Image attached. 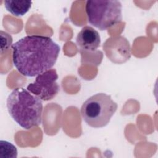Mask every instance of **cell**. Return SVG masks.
<instances>
[{"instance_id":"1","label":"cell","mask_w":158,"mask_h":158,"mask_svg":"<svg viewBox=\"0 0 158 158\" xmlns=\"http://www.w3.org/2000/svg\"><path fill=\"white\" fill-rule=\"evenodd\" d=\"M12 62L22 75L33 77L51 69L58 58L60 46L50 37L28 35L12 46Z\"/></svg>"},{"instance_id":"2","label":"cell","mask_w":158,"mask_h":158,"mask_svg":"<svg viewBox=\"0 0 158 158\" xmlns=\"http://www.w3.org/2000/svg\"><path fill=\"white\" fill-rule=\"evenodd\" d=\"M7 108L13 120L23 128L29 130L41 123V100L23 88H16L10 93Z\"/></svg>"},{"instance_id":"3","label":"cell","mask_w":158,"mask_h":158,"mask_svg":"<svg viewBox=\"0 0 158 158\" xmlns=\"http://www.w3.org/2000/svg\"><path fill=\"white\" fill-rule=\"evenodd\" d=\"M117 107V104L110 95L103 93H97L83 102L81 107V115L89 126L101 128L109 123Z\"/></svg>"},{"instance_id":"4","label":"cell","mask_w":158,"mask_h":158,"mask_svg":"<svg viewBox=\"0 0 158 158\" xmlns=\"http://www.w3.org/2000/svg\"><path fill=\"white\" fill-rule=\"evenodd\" d=\"M89 23L105 30L122 21V4L116 0L87 1L85 6Z\"/></svg>"},{"instance_id":"5","label":"cell","mask_w":158,"mask_h":158,"mask_svg":"<svg viewBox=\"0 0 158 158\" xmlns=\"http://www.w3.org/2000/svg\"><path fill=\"white\" fill-rule=\"evenodd\" d=\"M57 79L56 70L51 69L37 75L34 82L28 84L27 89L41 101H49L59 91V86L56 81Z\"/></svg>"},{"instance_id":"6","label":"cell","mask_w":158,"mask_h":158,"mask_svg":"<svg viewBox=\"0 0 158 158\" xmlns=\"http://www.w3.org/2000/svg\"><path fill=\"white\" fill-rule=\"evenodd\" d=\"M76 43L78 47L83 51L94 52L100 45V35L93 27L85 26L78 33Z\"/></svg>"},{"instance_id":"7","label":"cell","mask_w":158,"mask_h":158,"mask_svg":"<svg viewBox=\"0 0 158 158\" xmlns=\"http://www.w3.org/2000/svg\"><path fill=\"white\" fill-rule=\"evenodd\" d=\"M4 3L6 10L16 17L25 15L32 4L31 1L27 0H6Z\"/></svg>"},{"instance_id":"8","label":"cell","mask_w":158,"mask_h":158,"mask_svg":"<svg viewBox=\"0 0 158 158\" xmlns=\"http://www.w3.org/2000/svg\"><path fill=\"white\" fill-rule=\"evenodd\" d=\"M0 153L1 157L16 158L17 157L16 147L7 141H0Z\"/></svg>"},{"instance_id":"9","label":"cell","mask_w":158,"mask_h":158,"mask_svg":"<svg viewBox=\"0 0 158 158\" xmlns=\"http://www.w3.org/2000/svg\"><path fill=\"white\" fill-rule=\"evenodd\" d=\"M12 43V36L7 33L1 31V54L9 49Z\"/></svg>"}]
</instances>
